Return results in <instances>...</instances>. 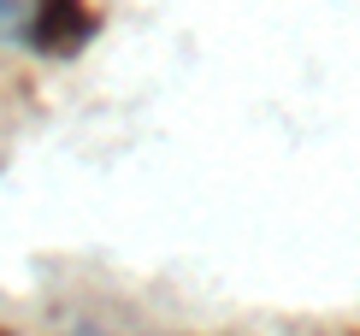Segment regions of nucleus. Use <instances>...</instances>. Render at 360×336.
I'll list each match as a JSON object with an SVG mask.
<instances>
[{
	"mask_svg": "<svg viewBox=\"0 0 360 336\" xmlns=\"http://www.w3.org/2000/svg\"><path fill=\"white\" fill-rule=\"evenodd\" d=\"M95 6L89 0H24V41L48 59H71L95 41Z\"/></svg>",
	"mask_w": 360,
	"mask_h": 336,
	"instance_id": "f257e3e1",
	"label": "nucleus"
},
{
	"mask_svg": "<svg viewBox=\"0 0 360 336\" xmlns=\"http://www.w3.org/2000/svg\"><path fill=\"white\" fill-rule=\"evenodd\" d=\"M0 36H24V0H0Z\"/></svg>",
	"mask_w": 360,
	"mask_h": 336,
	"instance_id": "f03ea898",
	"label": "nucleus"
},
{
	"mask_svg": "<svg viewBox=\"0 0 360 336\" xmlns=\"http://www.w3.org/2000/svg\"><path fill=\"white\" fill-rule=\"evenodd\" d=\"M77 336H112V330H77Z\"/></svg>",
	"mask_w": 360,
	"mask_h": 336,
	"instance_id": "7ed1b4c3",
	"label": "nucleus"
},
{
	"mask_svg": "<svg viewBox=\"0 0 360 336\" xmlns=\"http://www.w3.org/2000/svg\"><path fill=\"white\" fill-rule=\"evenodd\" d=\"M0 336H6V330H0Z\"/></svg>",
	"mask_w": 360,
	"mask_h": 336,
	"instance_id": "20e7f679",
	"label": "nucleus"
}]
</instances>
